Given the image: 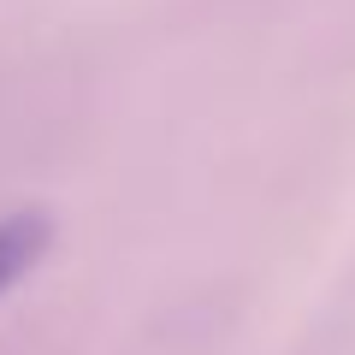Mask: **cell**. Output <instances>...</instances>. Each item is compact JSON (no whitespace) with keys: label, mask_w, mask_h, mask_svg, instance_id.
Instances as JSON below:
<instances>
[{"label":"cell","mask_w":355,"mask_h":355,"mask_svg":"<svg viewBox=\"0 0 355 355\" xmlns=\"http://www.w3.org/2000/svg\"><path fill=\"white\" fill-rule=\"evenodd\" d=\"M48 237H53V219L42 214V207H24V214H6V219H0V296H6L30 266L42 261Z\"/></svg>","instance_id":"cell-1"}]
</instances>
